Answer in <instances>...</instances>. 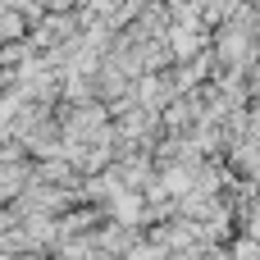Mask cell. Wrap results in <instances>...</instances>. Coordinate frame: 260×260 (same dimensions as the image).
<instances>
[{
  "label": "cell",
  "instance_id": "obj_1",
  "mask_svg": "<svg viewBox=\"0 0 260 260\" xmlns=\"http://www.w3.org/2000/svg\"><path fill=\"white\" fill-rule=\"evenodd\" d=\"M69 37H73V14H50L32 32V46H55V41H69Z\"/></svg>",
  "mask_w": 260,
  "mask_h": 260
}]
</instances>
